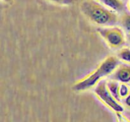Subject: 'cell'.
Returning a JSON list of instances; mask_svg holds the SVG:
<instances>
[{"label": "cell", "mask_w": 130, "mask_h": 122, "mask_svg": "<svg viewBox=\"0 0 130 122\" xmlns=\"http://www.w3.org/2000/svg\"><path fill=\"white\" fill-rule=\"evenodd\" d=\"M81 10L90 21L102 27L115 26L119 22L118 13L96 0H84L81 4Z\"/></svg>", "instance_id": "cell-1"}, {"label": "cell", "mask_w": 130, "mask_h": 122, "mask_svg": "<svg viewBox=\"0 0 130 122\" xmlns=\"http://www.w3.org/2000/svg\"><path fill=\"white\" fill-rule=\"evenodd\" d=\"M106 7L116 13L124 11V4L122 0H96Z\"/></svg>", "instance_id": "cell-6"}, {"label": "cell", "mask_w": 130, "mask_h": 122, "mask_svg": "<svg viewBox=\"0 0 130 122\" xmlns=\"http://www.w3.org/2000/svg\"><path fill=\"white\" fill-rule=\"evenodd\" d=\"M130 93V86L128 83H120L119 84V90H118V95L119 99H124L128 96Z\"/></svg>", "instance_id": "cell-10"}, {"label": "cell", "mask_w": 130, "mask_h": 122, "mask_svg": "<svg viewBox=\"0 0 130 122\" xmlns=\"http://www.w3.org/2000/svg\"><path fill=\"white\" fill-rule=\"evenodd\" d=\"M5 1H8V2H10V1H11V0H5Z\"/></svg>", "instance_id": "cell-16"}, {"label": "cell", "mask_w": 130, "mask_h": 122, "mask_svg": "<svg viewBox=\"0 0 130 122\" xmlns=\"http://www.w3.org/2000/svg\"><path fill=\"white\" fill-rule=\"evenodd\" d=\"M119 22L121 25L122 29L127 34L130 33V12H124L119 18Z\"/></svg>", "instance_id": "cell-9"}, {"label": "cell", "mask_w": 130, "mask_h": 122, "mask_svg": "<svg viewBox=\"0 0 130 122\" xmlns=\"http://www.w3.org/2000/svg\"><path fill=\"white\" fill-rule=\"evenodd\" d=\"M126 6H127V8L128 10H129V11L130 12V0H128V2H127L126 4Z\"/></svg>", "instance_id": "cell-15"}, {"label": "cell", "mask_w": 130, "mask_h": 122, "mask_svg": "<svg viewBox=\"0 0 130 122\" xmlns=\"http://www.w3.org/2000/svg\"><path fill=\"white\" fill-rule=\"evenodd\" d=\"M111 79L119 83H130V64L124 63L118 65L112 74Z\"/></svg>", "instance_id": "cell-5"}, {"label": "cell", "mask_w": 130, "mask_h": 122, "mask_svg": "<svg viewBox=\"0 0 130 122\" xmlns=\"http://www.w3.org/2000/svg\"><path fill=\"white\" fill-rule=\"evenodd\" d=\"M126 41L128 42L129 45L130 46V33L129 34H127L126 35Z\"/></svg>", "instance_id": "cell-14"}, {"label": "cell", "mask_w": 130, "mask_h": 122, "mask_svg": "<svg viewBox=\"0 0 130 122\" xmlns=\"http://www.w3.org/2000/svg\"><path fill=\"white\" fill-rule=\"evenodd\" d=\"M129 86H130V85H129Z\"/></svg>", "instance_id": "cell-17"}, {"label": "cell", "mask_w": 130, "mask_h": 122, "mask_svg": "<svg viewBox=\"0 0 130 122\" xmlns=\"http://www.w3.org/2000/svg\"><path fill=\"white\" fill-rule=\"evenodd\" d=\"M123 100H124V104H125V105H126L127 107L130 108V93L129 95H128L125 99H123Z\"/></svg>", "instance_id": "cell-13"}, {"label": "cell", "mask_w": 130, "mask_h": 122, "mask_svg": "<svg viewBox=\"0 0 130 122\" xmlns=\"http://www.w3.org/2000/svg\"><path fill=\"white\" fill-rule=\"evenodd\" d=\"M119 84H120V83L118 82L116 80H113V79L107 80V85L108 89L110 91V92L112 94L113 96L116 99H118V100H120L119 98V95H118Z\"/></svg>", "instance_id": "cell-7"}, {"label": "cell", "mask_w": 130, "mask_h": 122, "mask_svg": "<svg viewBox=\"0 0 130 122\" xmlns=\"http://www.w3.org/2000/svg\"><path fill=\"white\" fill-rule=\"evenodd\" d=\"M94 93L96 96L105 105L116 113H122L124 111L123 105L119 102L110 92L107 85V80H102L94 87Z\"/></svg>", "instance_id": "cell-4"}, {"label": "cell", "mask_w": 130, "mask_h": 122, "mask_svg": "<svg viewBox=\"0 0 130 122\" xmlns=\"http://www.w3.org/2000/svg\"><path fill=\"white\" fill-rule=\"evenodd\" d=\"M96 31L112 48H122L126 41V36L124 30L118 27H100L97 28Z\"/></svg>", "instance_id": "cell-3"}, {"label": "cell", "mask_w": 130, "mask_h": 122, "mask_svg": "<svg viewBox=\"0 0 130 122\" xmlns=\"http://www.w3.org/2000/svg\"><path fill=\"white\" fill-rule=\"evenodd\" d=\"M119 60L116 56H109L105 58L93 72L76 83L72 86L73 90L84 92L95 87L104 78L113 73L119 65Z\"/></svg>", "instance_id": "cell-2"}, {"label": "cell", "mask_w": 130, "mask_h": 122, "mask_svg": "<svg viewBox=\"0 0 130 122\" xmlns=\"http://www.w3.org/2000/svg\"><path fill=\"white\" fill-rule=\"evenodd\" d=\"M48 1L60 5H63V6L72 5L75 2V0H48Z\"/></svg>", "instance_id": "cell-11"}, {"label": "cell", "mask_w": 130, "mask_h": 122, "mask_svg": "<svg viewBox=\"0 0 130 122\" xmlns=\"http://www.w3.org/2000/svg\"><path fill=\"white\" fill-rule=\"evenodd\" d=\"M118 59L122 60L124 63L130 64V48L122 47L117 53Z\"/></svg>", "instance_id": "cell-8"}, {"label": "cell", "mask_w": 130, "mask_h": 122, "mask_svg": "<svg viewBox=\"0 0 130 122\" xmlns=\"http://www.w3.org/2000/svg\"><path fill=\"white\" fill-rule=\"evenodd\" d=\"M118 122H130V120L122 113H116Z\"/></svg>", "instance_id": "cell-12"}]
</instances>
